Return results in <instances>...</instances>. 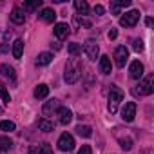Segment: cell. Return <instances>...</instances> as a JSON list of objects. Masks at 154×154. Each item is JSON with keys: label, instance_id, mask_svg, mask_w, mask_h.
<instances>
[{"label": "cell", "instance_id": "obj_10", "mask_svg": "<svg viewBox=\"0 0 154 154\" xmlns=\"http://www.w3.org/2000/svg\"><path fill=\"white\" fill-rule=\"evenodd\" d=\"M58 109H60V102L58 100H49V102L44 103L42 112H44V116H53L54 112H58Z\"/></svg>", "mask_w": 154, "mask_h": 154}, {"label": "cell", "instance_id": "obj_3", "mask_svg": "<svg viewBox=\"0 0 154 154\" xmlns=\"http://www.w3.org/2000/svg\"><path fill=\"white\" fill-rule=\"evenodd\" d=\"M152 82H154L152 74H149L147 78H143V80L134 87V94H140V96H149V94H152V93H154Z\"/></svg>", "mask_w": 154, "mask_h": 154}, {"label": "cell", "instance_id": "obj_18", "mask_svg": "<svg viewBox=\"0 0 154 154\" xmlns=\"http://www.w3.org/2000/svg\"><path fill=\"white\" fill-rule=\"evenodd\" d=\"M38 129L44 131V132H53V131H54V123L49 122L47 118H40V120H38Z\"/></svg>", "mask_w": 154, "mask_h": 154}, {"label": "cell", "instance_id": "obj_36", "mask_svg": "<svg viewBox=\"0 0 154 154\" xmlns=\"http://www.w3.org/2000/svg\"><path fill=\"white\" fill-rule=\"evenodd\" d=\"M29 154H38V145H35V147H31V150H29Z\"/></svg>", "mask_w": 154, "mask_h": 154}, {"label": "cell", "instance_id": "obj_7", "mask_svg": "<svg viewBox=\"0 0 154 154\" xmlns=\"http://www.w3.org/2000/svg\"><path fill=\"white\" fill-rule=\"evenodd\" d=\"M58 149L60 150H72L74 149V138L69 132H63L58 138Z\"/></svg>", "mask_w": 154, "mask_h": 154}, {"label": "cell", "instance_id": "obj_20", "mask_svg": "<svg viewBox=\"0 0 154 154\" xmlns=\"http://www.w3.org/2000/svg\"><path fill=\"white\" fill-rule=\"evenodd\" d=\"M47 94H49V87H47L45 84H38L36 89H35V98L42 100V98H45Z\"/></svg>", "mask_w": 154, "mask_h": 154}, {"label": "cell", "instance_id": "obj_38", "mask_svg": "<svg viewBox=\"0 0 154 154\" xmlns=\"http://www.w3.org/2000/svg\"><path fill=\"white\" fill-rule=\"evenodd\" d=\"M143 154H152V150H150V149H145V150H143Z\"/></svg>", "mask_w": 154, "mask_h": 154}, {"label": "cell", "instance_id": "obj_14", "mask_svg": "<svg viewBox=\"0 0 154 154\" xmlns=\"http://www.w3.org/2000/svg\"><path fill=\"white\" fill-rule=\"evenodd\" d=\"M58 120H60L62 125H67V123L72 120V112H71L67 107H60V109H58Z\"/></svg>", "mask_w": 154, "mask_h": 154}, {"label": "cell", "instance_id": "obj_11", "mask_svg": "<svg viewBox=\"0 0 154 154\" xmlns=\"http://www.w3.org/2000/svg\"><path fill=\"white\" fill-rule=\"evenodd\" d=\"M69 33H71V27H69L65 22H60V24L54 26V35H56L58 40H65V38L69 36Z\"/></svg>", "mask_w": 154, "mask_h": 154}, {"label": "cell", "instance_id": "obj_17", "mask_svg": "<svg viewBox=\"0 0 154 154\" xmlns=\"http://www.w3.org/2000/svg\"><path fill=\"white\" fill-rule=\"evenodd\" d=\"M11 20H13L15 24H24V22H26V15H24V11H22L20 8H15V9L11 11Z\"/></svg>", "mask_w": 154, "mask_h": 154}, {"label": "cell", "instance_id": "obj_21", "mask_svg": "<svg viewBox=\"0 0 154 154\" xmlns=\"http://www.w3.org/2000/svg\"><path fill=\"white\" fill-rule=\"evenodd\" d=\"M53 62V54L51 53H40L36 58V65H49Z\"/></svg>", "mask_w": 154, "mask_h": 154}, {"label": "cell", "instance_id": "obj_35", "mask_svg": "<svg viewBox=\"0 0 154 154\" xmlns=\"http://www.w3.org/2000/svg\"><path fill=\"white\" fill-rule=\"evenodd\" d=\"M116 36H118V31H116V29H111V31H109V38H111V40H114Z\"/></svg>", "mask_w": 154, "mask_h": 154}, {"label": "cell", "instance_id": "obj_6", "mask_svg": "<svg viewBox=\"0 0 154 154\" xmlns=\"http://www.w3.org/2000/svg\"><path fill=\"white\" fill-rule=\"evenodd\" d=\"M84 51H85V54H87V58L89 60H96L98 58V54H100V47H98V44L94 42V40H87L85 44H84Z\"/></svg>", "mask_w": 154, "mask_h": 154}, {"label": "cell", "instance_id": "obj_39", "mask_svg": "<svg viewBox=\"0 0 154 154\" xmlns=\"http://www.w3.org/2000/svg\"><path fill=\"white\" fill-rule=\"evenodd\" d=\"M0 114H2V107H0Z\"/></svg>", "mask_w": 154, "mask_h": 154}, {"label": "cell", "instance_id": "obj_24", "mask_svg": "<svg viewBox=\"0 0 154 154\" xmlns=\"http://www.w3.org/2000/svg\"><path fill=\"white\" fill-rule=\"evenodd\" d=\"M13 147V141L8 138V136H2L0 138V152H6V150H9Z\"/></svg>", "mask_w": 154, "mask_h": 154}, {"label": "cell", "instance_id": "obj_22", "mask_svg": "<svg viewBox=\"0 0 154 154\" xmlns=\"http://www.w3.org/2000/svg\"><path fill=\"white\" fill-rule=\"evenodd\" d=\"M0 72H2V76H6V78H15V69L11 67V65H8V63H2L0 65Z\"/></svg>", "mask_w": 154, "mask_h": 154}, {"label": "cell", "instance_id": "obj_32", "mask_svg": "<svg viewBox=\"0 0 154 154\" xmlns=\"http://www.w3.org/2000/svg\"><path fill=\"white\" fill-rule=\"evenodd\" d=\"M132 47H134V51H136V53H140V51H143V42H141L140 38H136V40H134V45H132Z\"/></svg>", "mask_w": 154, "mask_h": 154}, {"label": "cell", "instance_id": "obj_1", "mask_svg": "<svg viewBox=\"0 0 154 154\" xmlns=\"http://www.w3.org/2000/svg\"><path fill=\"white\" fill-rule=\"evenodd\" d=\"M82 69L84 65L76 60V58H69L67 60V65H65V74H63V78L67 84H76L78 82V78L82 76Z\"/></svg>", "mask_w": 154, "mask_h": 154}, {"label": "cell", "instance_id": "obj_8", "mask_svg": "<svg viewBox=\"0 0 154 154\" xmlns=\"http://www.w3.org/2000/svg\"><path fill=\"white\" fill-rule=\"evenodd\" d=\"M134 116H136V103L134 102H127L125 107L122 109V118H123V122H132Z\"/></svg>", "mask_w": 154, "mask_h": 154}, {"label": "cell", "instance_id": "obj_31", "mask_svg": "<svg viewBox=\"0 0 154 154\" xmlns=\"http://www.w3.org/2000/svg\"><path fill=\"white\" fill-rule=\"evenodd\" d=\"M74 24L76 26H85V27H91V22L89 20H85L84 17L80 18V17H74Z\"/></svg>", "mask_w": 154, "mask_h": 154}, {"label": "cell", "instance_id": "obj_16", "mask_svg": "<svg viewBox=\"0 0 154 154\" xmlns=\"http://www.w3.org/2000/svg\"><path fill=\"white\" fill-rule=\"evenodd\" d=\"M74 8H76V11H78L82 17L89 15V4L85 2V0H74Z\"/></svg>", "mask_w": 154, "mask_h": 154}, {"label": "cell", "instance_id": "obj_26", "mask_svg": "<svg viewBox=\"0 0 154 154\" xmlns=\"http://www.w3.org/2000/svg\"><path fill=\"white\" fill-rule=\"evenodd\" d=\"M0 129H2L4 132H11V131H15V123L9 122V120H2L0 122Z\"/></svg>", "mask_w": 154, "mask_h": 154}, {"label": "cell", "instance_id": "obj_34", "mask_svg": "<svg viewBox=\"0 0 154 154\" xmlns=\"http://www.w3.org/2000/svg\"><path fill=\"white\" fill-rule=\"evenodd\" d=\"M103 6H94V15H103Z\"/></svg>", "mask_w": 154, "mask_h": 154}, {"label": "cell", "instance_id": "obj_33", "mask_svg": "<svg viewBox=\"0 0 154 154\" xmlns=\"http://www.w3.org/2000/svg\"><path fill=\"white\" fill-rule=\"evenodd\" d=\"M78 154H93V150H91L89 145H82V149L78 150Z\"/></svg>", "mask_w": 154, "mask_h": 154}, {"label": "cell", "instance_id": "obj_15", "mask_svg": "<svg viewBox=\"0 0 154 154\" xmlns=\"http://www.w3.org/2000/svg\"><path fill=\"white\" fill-rule=\"evenodd\" d=\"M44 22H49V24H53L54 20H56V13L51 9V8H44L42 11H40V15H38Z\"/></svg>", "mask_w": 154, "mask_h": 154}, {"label": "cell", "instance_id": "obj_4", "mask_svg": "<svg viewBox=\"0 0 154 154\" xmlns=\"http://www.w3.org/2000/svg\"><path fill=\"white\" fill-rule=\"evenodd\" d=\"M140 20V11L138 9H132L129 13H125L123 17H120V26L123 27H134Z\"/></svg>", "mask_w": 154, "mask_h": 154}, {"label": "cell", "instance_id": "obj_27", "mask_svg": "<svg viewBox=\"0 0 154 154\" xmlns=\"http://www.w3.org/2000/svg\"><path fill=\"white\" fill-rule=\"evenodd\" d=\"M42 6V0H35V2H26L24 4V9L26 11H35V9H38Z\"/></svg>", "mask_w": 154, "mask_h": 154}, {"label": "cell", "instance_id": "obj_29", "mask_svg": "<svg viewBox=\"0 0 154 154\" xmlns=\"http://www.w3.org/2000/svg\"><path fill=\"white\" fill-rule=\"evenodd\" d=\"M0 98H2L4 103H9V102H11V96H9V93H8V89L2 87V85H0Z\"/></svg>", "mask_w": 154, "mask_h": 154}, {"label": "cell", "instance_id": "obj_28", "mask_svg": "<svg viewBox=\"0 0 154 154\" xmlns=\"http://www.w3.org/2000/svg\"><path fill=\"white\" fill-rule=\"evenodd\" d=\"M120 147L123 150H131L132 149V140L131 138H120Z\"/></svg>", "mask_w": 154, "mask_h": 154}, {"label": "cell", "instance_id": "obj_19", "mask_svg": "<svg viewBox=\"0 0 154 154\" xmlns=\"http://www.w3.org/2000/svg\"><path fill=\"white\" fill-rule=\"evenodd\" d=\"M22 53H24V40H15L13 42V56L17 58V60H20V56H22Z\"/></svg>", "mask_w": 154, "mask_h": 154}, {"label": "cell", "instance_id": "obj_30", "mask_svg": "<svg viewBox=\"0 0 154 154\" xmlns=\"http://www.w3.org/2000/svg\"><path fill=\"white\" fill-rule=\"evenodd\" d=\"M38 154H53L51 145H49V143H42V145L38 147Z\"/></svg>", "mask_w": 154, "mask_h": 154}, {"label": "cell", "instance_id": "obj_37", "mask_svg": "<svg viewBox=\"0 0 154 154\" xmlns=\"http://www.w3.org/2000/svg\"><path fill=\"white\" fill-rule=\"evenodd\" d=\"M145 24H147V26L150 27V26H152V18H147V20H145Z\"/></svg>", "mask_w": 154, "mask_h": 154}, {"label": "cell", "instance_id": "obj_5", "mask_svg": "<svg viewBox=\"0 0 154 154\" xmlns=\"http://www.w3.org/2000/svg\"><path fill=\"white\" fill-rule=\"evenodd\" d=\"M127 60H129V49L125 45H118L114 49V62H116V65L118 67H125Z\"/></svg>", "mask_w": 154, "mask_h": 154}, {"label": "cell", "instance_id": "obj_2", "mask_svg": "<svg viewBox=\"0 0 154 154\" xmlns=\"http://www.w3.org/2000/svg\"><path fill=\"white\" fill-rule=\"evenodd\" d=\"M122 100H123V91L118 85H111V89H109V105H107L111 114H114L118 111V105H120Z\"/></svg>", "mask_w": 154, "mask_h": 154}, {"label": "cell", "instance_id": "obj_25", "mask_svg": "<svg viewBox=\"0 0 154 154\" xmlns=\"http://www.w3.org/2000/svg\"><path fill=\"white\" fill-rule=\"evenodd\" d=\"M67 51H69L71 56H78V54H82V45L80 44H69Z\"/></svg>", "mask_w": 154, "mask_h": 154}, {"label": "cell", "instance_id": "obj_13", "mask_svg": "<svg viewBox=\"0 0 154 154\" xmlns=\"http://www.w3.org/2000/svg\"><path fill=\"white\" fill-rule=\"evenodd\" d=\"M100 71H102L103 74H111V72H112V63H111V58H109L107 54L100 56Z\"/></svg>", "mask_w": 154, "mask_h": 154}, {"label": "cell", "instance_id": "obj_23", "mask_svg": "<svg viewBox=\"0 0 154 154\" xmlns=\"http://www.w3.org/2000/svg\"><path fill=\"white\" fill-rule=\"evenodd\" d=\"M76 132H78L82 138H91L93 136V129L89 125H78L76 127Z\"/></svg>", "mask_w": 154, "mask_h": 154}, {"label": "cell", "instance_id": "obj_12", "mask_svg": "<svg viewBox=\"0 0 154 154\" xmlns=\"http://www.w3.org/2000/svg\"><path fill=\"white\" fill-rule=\"evenodd\" d=\"M131 6V0H112L111 2V13L112 15H120L122 8H129Z\"/></svg>", "mask_w": 154, "mask_h": 154}, {"label": "cell", "instance_id": "obj_9", "mask_svg": "<svg viewBox=\"0 0 154 154\" xmlns=\"http://www.w3.org/2000/svg\"><path fill=\"white\" fill-rule=\"evenodd\" d=\"M129 74H131V78L140 80L141 76H143V63H141L140 60H134V62L131 63V67H129Z\"/></svg>", "mask_w": 154, "mask_h": 154}]
</instances>
